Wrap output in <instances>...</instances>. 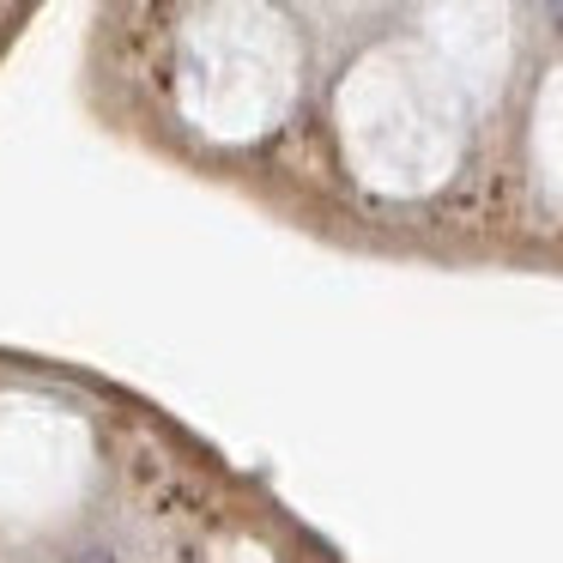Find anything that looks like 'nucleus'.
<instances>
[]
</instances>
